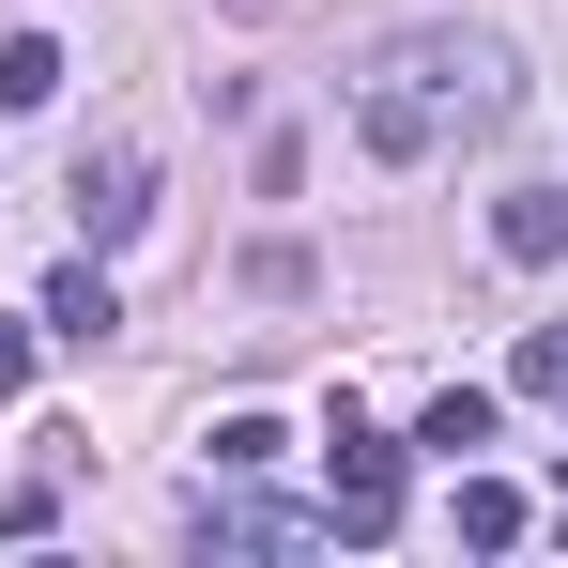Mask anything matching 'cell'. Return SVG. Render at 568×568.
Returning a JSON list of instances; mask_svg holds the SVG:
<instances>
[{
	"instance_id": "1",
	"label": "cell",
	"mask_w": 568,
	"mask_h": 568,
	"mask_svg": "<svg viewBox=\"0 0 568 568\" xmlns=\"http://www.w3.org/2000/svg\"><path fill=\"white\" fill-rule=\"evenodd\" d=\"M523 108V62H507V31H462V16H430V31H399L369 47V78H354V139H369L384 170H446L462 139H491Z\"/></svg>"
},
{
	"instance_id": "2",
	"label": "cell",
	"mask_w": 568,
	"mask_h": 568,
	"mask_svg": "<svg viewBox=\"0 0 568 568\" xmlns=\"http://www.w3.org/2000/svg\"><path fill=\"white\" fill-rule=\"evenodd\" d=\"M384 523H399V446L338 399V491H323V538H354V554H369Z\"/></svg>"
},
{
	"instance_id": "3",
	"label": "cell",
	"mask_w": 568,
	"mask_h": 568,
	"mask_svg": "<svg viewBox=\"0 0 568 568\" xmlns=\"http://www.w3.org/2000/svg\"><path fill=\"white\" fill-rule=\"evenodd\" d=\"M78 246H123V231H139V215H154V154H123V139H108V154H78Z\"/></svg>"
},
{
	"instance_id": "4",
	"label": "cell",
	"mask_w": 568,
	"mask_h": 568,
	"mask_svg": "<svg viewBox=\"0 0 568 568\" xmlns=\"http://www.w3.org/2000/svg\"><path fill=\"white\" fill-rule=\"evenodd\" d=\"M323 523L307 507H262V491H200V554H307Z\"/></svg>"
},
{
	"instance_id": "5",
	"label": "cell",
	"mask_w": 568,
	"mask_h": 568,
	"mask_svg": "<svg viewBox=\"0 0 568 568\" xmlns=\"http://www.w3.org/2000/svg\"><path fill=\"white\" fill-rule=\"evenodd\" d=\"M491 246L507 262H568V185H507L491 200Z\"/></svg>"
},
{
	"instance_id": "6",
	"label": "cell",
	"mask_w": 568,
	"mask_h": 568,
	"mask_svg": "<svg viewBox=\"0 0 568 568\" xmlns=\"http://www.w3.org/2000/svg\"><path fill=\"white\" fill-rule=\"evenodd\" d=\"M108 323H123V292H108V262H62V277H47V338H78V354H93Z\"/></svg>"
},
{
	"instance_id": "7",
	"label": "cell",
	"mask_w": 568,
	"mask_h": 568,
	"mask_svg": "<svg viewBox=\"0 0 568 568\" xmlns=\"http://www.w3.org/2000/svg\"><path fill=\"white\" fill-rule=\"evenodd\" d=\"M446 523H462V554H507V538H523L538 507H523L507 476H462V491H446Z\"/></svg>"
},
{
	"instance_id": "8",
	"label": "cell",
	"mask_w": 568,
	"mask_h": 568,
	"mask_svg": "<svg viewBox=\"0 0 568 568\" xmlns=\"http://www.w3.org/2000/svg\"><path fill=\"white\" fill-rule=\"evenodd\" d=\"M415 446H430V462H476V446H491V384H446V399L415 415Z\"/></svg>"
},
{
	"instance_id": "9",
	"label": "cell",
	"mask_w": 568,
	"mask_h": 568,
	"mask_svg": "<svg viewBox=\"0 0 568 568\" xmlns=\"http://www.w3.org/2000/svg\"><path fill=\"white\" fill-rule=\"evenodd\" d=\"M47 93H62V47L16 31V47H0V108H47Z\"/></svg>"
},
{
	"instance_id": "10",
	"label": "cell",
	"mask_w": 568,
	"mask_h": 568,
	"mask_svg": "<svg viewBox=\"0 0 568 568\" xmlns=\"http://www.w3.org/2000/svg\"><path fill=\"white\" fill-rule=\"evenodd\" d=\"M277 446H292L277 415H231V430H215V476H262V462H277Z\"/></svg>"
},
{
	"instance_id": "11",
	"label": "cell",
	"mask_w": 568,
	"mask_h": 568,
	"mask_svg": "<svg viewBox=\"0 0 568 568\" xmlns=\"http://www.w3.org/2000/svg\"><path fill=\"white\" fill-rule=\"evenodd\" d=\"M507 384H523V399H554V384H568V338H554V323L523 338V369H507Z\"/></svg>"
},
{
	"instance_id": "12",
	"label": "cell",
	"mask_w": 568,
	"mask_h": 568,
	"mask_svg": "<svg viewBox=\"0 0 568 568\" xmlns=\"http://www.w3.org/2000/svg\"><path fill=\"white\" fill-rule=\"evenodd\" d=\"M554 523H568V476H554Z\"/></svg>"
},
{
	"instance_id": "13",
	"label": "cell",
	"mask_w": 568,
	"mask_h": 568,
	"mask_svg": "<svg viewBox=\"0 0 568 568\" xmlns=\"http://www.w3.org/2000/svg\"><path fill=\"white\" fill-rule=\"evenodd\" d=\"M554 399H568V384H554Z\"/></svg>"
}]
</instances>
